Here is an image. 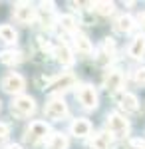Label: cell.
Wrapping results in <instances>:
<instances>
[{
    "label": "cell",
    "instance_id": "4316f807",
    "mask_svg": "<svg viewBox=\"0 0 145 149\" xmlns=\"http://www.w3.org/2000/svg\"><path fill=\"white\" fill-rule=\"evenodd\" d=\"M139 20H141V26H143V30H145V12L141 14V18H139Z\"/></svg>",
    "mask_w": 145,
    "mask_h": 149
},
{
    "label": "cell",
    "instance_id": "d4e9b609",
    "mask_svg": "<svg viewBox=\"0 0 145 149\" xmlns=\"http://www.w3.org/2000/svg\"><path fill=\"white\" fill-rule=\"evenodd\" d=\"M8 133H10V127H8V123H0V141L8 137Z\"/></svg>",
    "mask_w": 145,
    "mask_h": 149
},
{
    "label": "cell",
    "instance_id": "e0dca14e",
    "mask_svg": "<svg viewBox=\"0 0 145 149\" xmlns=\"http://www.w3.org/2000/svg\"><path fill=\"white\" fill-rule=\"evenodd\" d=\"M74 44H76V50H78L79 54H84V56H89V54L93 52L91 42H89L84 34H76L74 36Z\"/></svg>",
    "mask_w": 145,
    "mask_h": 149
},
{
    "label": "cell",
    "instance_id": "30bf717a",
    "mask_svg": "<svg viewBox=\"0 0 145 149\" xmlns=\"http://www.w3.org/2000/svg\"><path fill=\"white\" fill-rule=\"evenodd\" d=\"M112 143H113L112 135H109L107 131H100V133H96V135L91 137L89 147L91 149H112Z\"/></svg>",
    "mask_w": 145,
    "mask_h": 149
},
{
    "label": "cell",
    "instance_id": "8992f818",
    "mask_svg": "<svg viewBox=\"0 0 145 149\" xmlns=\"http://www.w3.org/2000/svg\"><path fill=\"white\" fill-rule=\"evenodd\" d=\"M44 113L48 119H62V117H66L68 115V105L66 102L62 100V97H52L50 102L46 103V107H44Z\"/></svg>",
    "mask_w": 145,
    "mask_h": 149
},
{
    "label": "cell",
    "instance_id": "484cf974",
    "mask_svg": "<svg viewBox=\"0 0 145 149\" xmlns=\"http://www.w3.org/2000/svg\"><path fill=\"white\" fill-rule=\"evenodd\" d=\"M6 149H22V147H20V145H16V143H12V145H8Z\"/></svg>",
    "mask_w": 145,
    "mask_h": 149
},
{
    "label": "cell",
    "instance_id": "277c9868",
    "mask_svg": "<svg viewBox=\"0 0 145 149\" xmlns=\"http://www.w3.org/2000/svg\"><path fill=\"white\" fill-rule=\"evenodd\" d=\"M0 86H2V90L6 93H16V95H22V90L26 88V81L20 74H16V72H10V74H6L2 81H0Z\"/></svg>",
    "mask_w": 145,
    "mask_h": 149
},
{
    "label": "cell",
    "instance_id": "44dd1931",
    "mask_svg": "<svg viewBox=\"0 0 145 149\" xmlns=\"http://www.w3.org/2000/svg\"><path fill=\"white\" fill-rule=\"evenodd\" d=\"M93 10L98 12V14H101V16H109V14H113V10H115V4H113V2H105V0L93 2Z\"/></svg>",
    "mask_w": 145,
    "mask_h": 149
},
{
    "label": "cell",
    "instance_id": "7a4b0ae2",
    "mask_svg": "<svg viewBox=\"0 0 145 149\" xmlns=\"http://www.w3.org/2000/svg\"><path fill=\"white\" fill-rule=\"evenodd\" d=\"M50 133V125L46 121H32L30 127L24 131V141L30 145H38L40 141H44L46 135Z\"/></svg>",
    "mask_w": 145,
    "mask_h": 149
},
{
    "label": "cell",
    "instance_id": "ffe728a7",
    "mask_svg": "<svg viewBox=\"0 0 145 149\" xmlns=\"http://www.w3.org/2000/svg\"><path fill=\"white\" fill-rule=\"evenodd\" d=\"M58 24H60L62 30H66V32H76V28H78L76 18H74V16H68V14L60 16V18H58Z\"/></svg>",
    "mask_w": 145,
    "mask_h": 149
},
{
    "label": "cell",
    "instance_id": "d6986e66",
    "mask_svg": "<svg viewBox=\"0 0 145 149\" xmlns=\"http://www.w3.org/2000/svg\"><path fill=\"white\" fill-rule=\"evenodd\" d=\"M16 38H18V34H16V30H14L12 26L0 24V40H2V42H6V44H16Z\"/></svg>",
    "mask_w": 145,
    "mask_h": 149
},
{
    "label": "cell",
    "instance_id": "7c38bea8",
    "mask_svg": "<svg viewBox=\"0 0 145 149\" xmlns=\"http://www.w3.org/2000/svg\"><path fill=\"white\" fill-rule=\"evenodd\" d=\"M133 18L129 16V14H121V16H117L115 18V22H113V28H115V32H119V34H127V32H131L133 30Z\"/></svg>",
    "mask_w": 145,
    "mask_h": 149
},
{
    "label": "cell",
    "instance_id": "ba28073f",
    "mask_svg": "<svg viewBox=\"0 0 145 149\" xmlns=\"http://www.w3.org/2000/svg\"><path fill=\"white\" fill-rule=\"evenodd\" d=\"M123 84H125V78H123V74L119 70H107L105 72V76H103V88L107 90V92H119L123 88Z\"/></svg>",
    "mask_w": 145,
    "mask_h": 149
},
{
    "label": "cell",
    "instance_id": "4fadbf2b",
    "mask_svg": "<svg viewBox=\"0 0 145 149\" xmlns=\"http://www.w3.org/2000/svg\"><path fill=\"white\" fill-rule=\"evenodd\" d=\"M119 105H121V109H125L127 113H133L139 109V100L135 97L133 93H121L119 95Z\"/></svg>",
    "mask_w": 145,
    "mask_h": 149
},
{
    "label": "cell",
    "instance_id": "3957f363",
    "mask_svg": "<svg viewBox=\"0 0 145 149\" xmlns=\"http://www.w3.org/2000/svg\"><path fill=\"white\" fill-rule=\"evenodd\" d=\"M107 133H112V137H125L129 133V121L121 113H109L107 115Z\"/></svg>",
    "mask_w": 145,
    "mask_h": 149
},
{
    "label": "cell",
    "instance_id": "6da1fadb",
    "mask_svg": "<svg viewBox=\"0 0 145 149\" xmlns=\"http://www.w3.org/2000/svg\"><path fill=\"white\" fill-rule=\"evenodd\" d=\"M10 111L16 117H30L36 111V102H34V97L24 95V93L22 95H16L12 105H10Z\"/></svg>",
    "mask_w": 145,
    "mask_h": 149
},
{
    "label": "cell",
    "instance_id": "5bb4252c",
    "mask_svg": "<svg viewBox=\"0 0 145 149\" xmlns=\"http://www.w3.org/2000/svg\"><path fill=\"white\" fill-rule=\"evenodd\" d=\"M89 131H91V123H89L88 119H84V117L74 119V123H72V135L86 137V135H89Z\"/></svg>",
    "mask_w": 145,
    "mask_h": 149
},
{
    "label": "cell",
    "instance_id": "8fae6325",
    "mask_svg": "<svg viewBox=\"0 0 145 149\" xmlns=\"http://www.w3.org/2000/svg\"><path fill=\"white\" fill-rule=\"evenodd\" d=\"M54 56H56V62L62 64V66H72L74 64V56H72V52L66 44H58L54 48Z\"/></svg>",
    "mask_w": 145,
    "mask_h": 149
},
{
    "label": "cell",
    "instance_id": "cb8c5ba5",
    "mask_svg": "<svg viewBox=\"0 0 145 149\" xmlns=\"http://www.w3.org/2000/svg\"><path fill=\"white\" fill-rule=\"evenodd\" d=\"M129 149H145V141H141V139H131L129 141Z\"/></svg>",
    "mask_w": 145,
    "mask_h": 149
},
{
    "label": "cell",
    "instance_id": "9a60e30c",
    "mask_svg": "<svg viewBox=\"0 0 145 149\" xmlns=\"http://www.w3.org/2000/svg\"><path fill=\"white\" fill-rule=\"evenodd\" d=\"M129 56L135 58V60H141L145 56V36H135L131 46H129Z\"/></svg>",
    "mask_w": 145,
    "mask_h": 149
},
{
    "label": "cell",
    "instance_id": "2e32d148",
    "mask_svg": "<svg viewBox=\"0 0 145 149\" xmlns=\"http://www.w3.org/2000/svg\"><path fill=\"white\" fill-rule=\"evenodd\" d=\"M22 60H24V56H22V52H18V50H4V52H0V62L6 64V66L20 64Z\"/></svg>",
    "mask_w": 145,
    "mask_h": 149
},
{
    "label": "cell",
    "instance_id": "603a6c76",
    "mask_svg": "<svg viewBox=\"0 0 145 149\" xmlns=\"http://www.w3.org/2000/svg\"><path fill=\"white\" fill-rule=\"evenodd\" d=\"M133 78L137 84H145V68H139L133 72Z\"/></svg>",
    "mask_w": 145,
    "mask_h": 149
},
{
    "label": "cell",
    "instance_id": "ac0fdd59",
    "mask_svg": "<svg viewBox=\"0 0 145 149\" xmlns=\"http://www.w3.org/2000/svg\"><path fill=\"white\" fill-rule=\"evenodd\" d=\"M48 149H68V137L64 133H52L48 137Z\"/></svg>",
    "mask_w": 145,
    "mask_h": 149
},
{
    "label": "cell",
    "instance_id": "52a82bcc",
    "mask_svg": "<svg viewBox=\"0 0 145 149\" xmlns=\"http://www.w3.org/2000/svg\"><path fill=\"white\" fill-rule=\"evenodd\" d=\"M76 95H78L79 103H82L86 109H96V107H98V93L93 90V86H89V84L79 86Z\"/></svg>",
    "mask_w": 145,
    "mask_h": 149
},
{
    "label": "cell",
    "instance_id": "7402d4cb",
    "mask_svg": "<svg viewBox=\"0 0 145 149\" xmlns=\"http://www.w3.org/2000/svg\"><path fill=\"white\" fill-rule=\"evenodd\" d=\"M103 50H105V56H113V52H115V44H113L112 38H105V40H103Z\"/></svg>",
    "mask_w": 145,
    "mask_h": 149
},
{
    "label": "cell",
    "instance_id": "9c48e42d",
    "mask_svg": "<svg viewBox=\"0 0 145 149\" xmlns=\"http://www.w3.org/2000/svg\"><path fill=\"white\" fill-rule=\"evenodd\" d=\"M14 18L20 24H32L36 18V10L28 2H18V4H14Z\"/></svg>",
    "mask_w": 145,
    "mask_h": 149
},
{
    "label": "cell",
    "instance_id": "5b68a950",
    "mask_svg": "<svg viewBox=\"0 0 145 149\" xmlns=\"http://www.w3.org/2000/svg\"><path fill=\"white\" fill-rule=\"evenodd\" d=\"M74 86H76V76L74 74H62V76H58L56 80H52V84L48 86V92L56 93V95H62L68 90H72Z\"/></svg>",
    "mask_w": 145,
    "mask_h": 149
}]
</instances>
